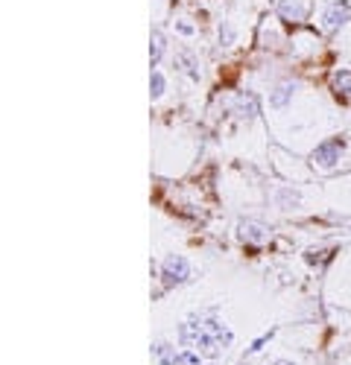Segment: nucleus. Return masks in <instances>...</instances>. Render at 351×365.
Segmentation results:
<instances>
[{
    "label": "nucleus",
    "mask_w": 351,
    "mask_h": 365,
    "mask_svg": "<svg viewBox=\"0 0 351 365\" xmlns=\"http://www.w3.org/2000/svg\"><path fill=\"white\" fill-rule=\"evenodd\" d=\"M305 4H299V0H281L278 4V15L284 18V21H290V24H299V21H305Z\"/></svg>",
    "instance_id": "obj_4"
},
{
    "label": "nucleus",
    "mask_w": 351,
    "mask_h": 365,
    "mask_svg": "<svg viewBox=\"0 0 351 365\" xmlns=\"http://www.w3.org/2000/svg\"><path fill=\"white\" fill-rule=\"evenodd\" d=\"M240 237L246 242H267L270 240V231L263 228V225H258V222H243L240 225Z\"/></svg>",
    "instance_id": "obj_6"
},
{
    "label": "nucleus",
    "mask_w": 351,
    "mask_h": 365,
    "mask_svg": "<svg viewBox=\"0 0 351 365\" xmlns=\"http://www.w3.org/2000/svg\"><path fill=\"white\" fill-rule=\"evenodd\" d=\"M240 111H243V117H255L258 114V100L249 94V97H240Z\"/></svg>",
    "instance_id": "obj_10"
},
{
    "label": "nucleus",
    "mask_w": 351,
    "mask_h": 365,
    "mask_svg": "<svg viewBox=\"0 0 351 365\" xmlns=\"http://www.w3.org/2000/svg\"><path fill=\"white\" fill-rule=\"evenodd\" d=\"M348 21V4L340 0V4H331L328 12H325V29H337Z\"/></svg>",
    "instance_id": "obj_5"
},
{
    "label": "nucleus",
    "mask_w": 351,
    "mask_h": 365,
    "mask_svg": "<svg viewBox=\"0 0 351 365\" xmlns=\"http://www.w3.org/2000/svg\"><path fill=\"white\" fill-rule=\"evenodd\" d=\"M161 53H164V36L161 33H153V41H150V58H153V65H158Z\"/></svg>",
    "instance_id": "obj_9"
},
{
    "label": "nucleus",
    "mask_w": 351,
    "mask_h": 365,
    "mask_svg": "<svg viewBox=\"0 0 351 365\" xmlns=\"http://www.w3.org/2000/svg\"><path fill=\"white\" fill-rule=\"evenodd\" d=\"M275 365H292V362H284V359H281V362H275Z\"/></svg>",
    "instance_id": "obj_13"
},
{
    "label": "nucleus",
    "mask_w": 351,
    "mask_h": 365,
    "mask_svg": "<svg viewBox=\"0 0 351 365\" xmlns=\"http://www.w3.org/2000/svg\"><path fill=\"white\" fill-rule=\"evenodd\" d=\"M150 88H153V100H158L161 94H164V76L156 71L153 73V79H150Z\"/></svg>",
    "instance_id": "obj_11"
},
{
    "label": "nucleus",
    "mask_w": 351,
    "mask_h": 365,
    "mask_svg": "<svg viewBox=\"0 0 351 365\" xmlns=\"http://www.w3.org/2000/svg\"><path fill=\"white\" fill-rule=\"evenodd\" d=\"M342 155V140H325V143H319L316 152H313V161L319 167H334Z\"/></svg>",
    "instance_id": "obj_3"
},
{
    "label": "nucleus",
    "mask_w": 351,
    "mask_h": 365,
    "mask_svg": "<svg viewBox=\"0 0 351 365\" xmlns=\"http://www.w3.org/2000/svg\"><path fill=\"white\" fill-rule=\"evenodd\" d=\"M161 275H164V281H167V284H182V281H188V278H190V266H188V260H185V257L173 255V257H167V260H164Z\"/></svg>",
    "instance_id": "obj_2"
},
{
    "label": "nucleus",
    "mask_w": 351,
    "mask_h": 365,
    "mask_svg": "<svg viewBox=\"0 0 351 365\" xmlns=\"http://www.w3.org/2000/svg\"><path fill=\"white\" fill-rule=\"evenodd\" d=\"M292 91H296V88H292L290 82H284V85H278V88H275V94H273V106H275V108H281V106H287V100L292 97Z\"/></svg>",
    "instance_id": "obj_8"
},
{
    "label": "nucleus",
    "mask_w": 351,
    "mask_h": 365,
    "mask_svg": "<svg viewBox=\"0 0 351 365\" xmlns=\"http://www.w3.org/2000/svg\"><path fill=\"white\" fill-rule=\"evenodd\" d=\"M182 342L205 356H217L231 345V330L223 327V322L217 319H199V322L193 319L182 324Z\"/></svg>",
    "instance_id": "obj_1"
},
{
    "label": "nucleus",
    "mask_w": 351,
    "mask_h": 365,
    "mask_svg": "<svg viewBox=\"0 0 351 365\" xmlns=\"http://www.w3.org/2000/svg\"><path fill=\"white\" fill-rule=\"evenodd\" d=\"M334 91H337V97L351 100V71H340V73H334Z\"/></svg>",
    "instance_id": "obj_7"
},
{
    "label": "nucleus",
    "mask_w": 351,
    "mask_h": 365,
    "mask_svg": "<svg viewBox=\"0 0 351 365\" xmlns=\"http://www.w3.org/2000/svg\"><path fill=\"white\" fill-rule=\"evenodd\" d=\"M220 41L223 44H231L234 41V29L231 26H220Z\"/></svg>",
    "instance_id": "obj_12"
}]
</instances>
